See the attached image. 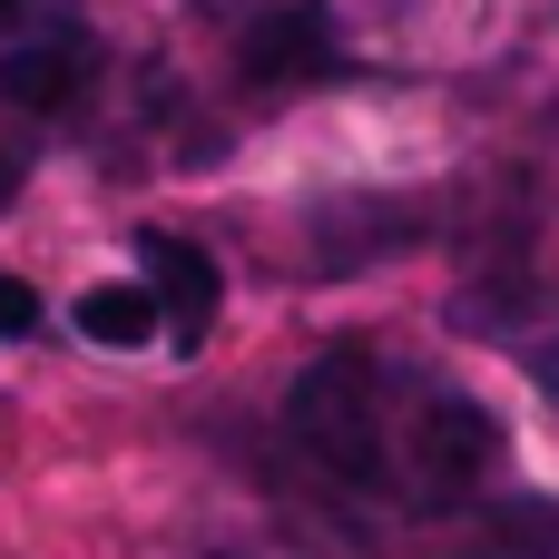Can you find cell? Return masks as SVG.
<instances>
[{
  "label": "cell",
  "mask_w": 559,
  "mask_h": 559,
  "mask_svg": "<svg viewBox=\"0 0 559 559\" xmlns=\"http://www.w3.org/2000/svg\"><path fill=\"white\" fill-rule=\"evenodd\" d=\"M383 393H393V373L364 354V344H334V354H314L305 364V383H295V442L334 472V481H354V491H383L393 481V423H383Z\"/></svg>",
  "instance_id": "obj_1"
},
{
  "label": "cell",
  "mask_w": 559,
  "mask_h": 559,
  "mask_svg": "<svg viewBox=\"0 0 559 559\" xmlns=\"http://www.w3.org/2000/svg\"><path fill=\"white\" fill-rule=\"evenodd\" d=\"M393 432H403V472L423 481V501L481 491V481L501 472V423H491L472 393H413V413H403Z\"/></svg>",
  "instance_id": "obj_2"
},
{
  "label": "cell",
  "mask_w": 559,
  "mask_h": 559,
  "mask_svg": "<svg viewBox=\"0 0 559 559\" xmlns=\"http://www.w3.org/2000/svg\"><path fill=\"white\" fill-rule=\"evenodd\" d=\"M138 275L157 285V314H167V344L187 354V344H206V324H216V255H197L187 236H138Z\"/></svg>",
  "instance_id": "obj_3"
},
{
  "label": "cell",
  "mask_w": 559,
  "mask_h": 559,
  "mask_svg": "<svg viewBox=\"0 0 559 559\" xmlns=\"http://www.w3.org/2000/svg\"><path fill=\"white\" fill-rule=\"evenodd\" d=\"M334 69V20L305 0V10H265L255 29H246V79H265V88H285V79H324Z\"/></svg>",
  "instance_id": "obj_4"
},
{
  "label": "cell",
  "mask_w": 559,
  "mask_h": 559,
  "mask_svg": "<svg viewBox=\"0 0 559 559\" xmlns=\"http://www.w3.org/2000/svg\"><path fill=\"white\" fill-rule=\"evenodd\" d=\"M79 79H88V39L79 29H49V39H29V49H0V98L10 108H69L79 98Z\"/></svg>",
  "instance_id": "obj_5"
},
{
  "label": "cell",
  "mask_w": 559,
  "mask_h": 559,
  "mask_svg": "<svg viewBox=\"0 0 559 559\" xmlns=\"http://www.w3.org/2000/svg\"><path fill=\"white\" fill-rule=\"evenodd\" d=\"M79 334H88V344H118V354L147 344V334H167L157 285H147V275H138V285H88V295H79Z\"/></svg>",
  "instance_id": "obj_6"
},
{
  "label": "cell",
  "mask_w": 559,
  "mask_h": 559,
  "mask_svg": "<svg viewBox=\"0 0 559 559\" xmlns=\"http://www.w3.org/2000/svg\"><path fill=\"white\" fill-rule=\"evenodd\" d=\"M20 334H39V295L20 275H0V344H20Z\"/></svg>",
  "instance_id": "obj_7"
},
{
  "label": "cell",
  "mask_w": 559,
  "mask_h": 559,
  "mask_svg": "<svg viewBox=\"0 0 559 559\" xmlns=\"http://www.w3.org/2000/svg\"><path fill=\"white\" fill-rule=\"evenodd\" d=\"M531 373H540V393H550V403H559V324H550V334H540V344H531Z\"/></svg>",
  "instance_id": "obj_8"
},
{
  "label": "cell",
  "mask_w": 559,
  "mask_h": 559,
  "mask_svg": "<svg viewBox=\"0 0 559 559\" xmlns=\"http://www.w3.org/2000/svg\"><path fill=\"white\" fill-rule=\"evenodd\" d=\"M10 197H20V157L0 147V206H10Z\"/></svg>",
  "instance_id": "obj_9"
},
{
  "label": "cell",
  "mask_w": 559,
  "mask_h": 559,
  "mask_svg": "<svg viewBox=\"0 0 559 559\" xmlns=\"http://www.w3.org/2000/svg\"><path fill=\"white\" fill-rule=\"evenodd\" d=\"M0 20H20V0H0Z\"/></svg>",
  "instance_id": "obj_10"
}]
</instances>
